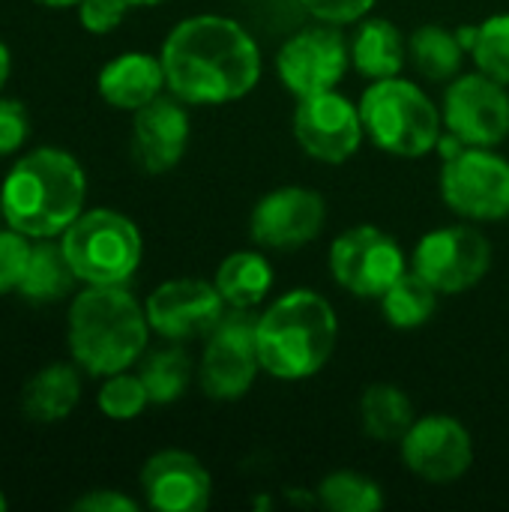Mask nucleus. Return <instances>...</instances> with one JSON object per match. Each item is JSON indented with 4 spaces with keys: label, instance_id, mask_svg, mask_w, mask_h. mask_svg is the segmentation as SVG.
I'll use <instances>...</instances> for the list:
<instances>
[{
    "label": "nucleus",
    "instance_id": "obj_1",
    "mask_svg": "<svg viewBox=\"0 0 509 512\" xmlns=\"http://www.w3.org/2000/svg\"><path fill=\"white\" fill-rule=\"evenodd\" d=\"M159 60L168 90L189 105L234 102L261 78V51L255 39L222 15L180 21L165 36Z\"/></svg>",
    "mask_w": 509,
    "mask_h": 512
},
{
    "label": "nucleus",
    "instance_id": "obj_2",
    "mask_svg": "<svg viewBox=\"0 0 509 512\" xmlns=\"http://www.w3.org/2000/svg\"><path fill=\"white\" fill-rule=\"evenodd\" d=\"M87 177L81 162L60 147L24 153L0 186L3 222L30 240L60 237L81 213Z\"/></svg>",
    "mask_w": 509,
    "mask_h": 512
},
{
    "label": "nucleus",
    "instance_id": "obj_3",
    "mask_svg": "<svg viewBox=\"0 0 509 512\" xmlns=\"http://www.w3.org/2000/svg\"><path fill=\"white\" fill-rule=\"evenodd\" d=\"M147 333V312L123 285H87L69 306V351L93 378L126 372L144 354Z\"/></svg>",
    "mask_w": 509,
    "mask_h": 512
},
{
    "label": "nucleus",
    "instance_id": "obj_4",
    "mask_svg": "<svg viewBox=\"0 0 509 512\" xmlns=\"http://www.w3.org/2000/svg\"><path fill=\"white\" fill-rule=\"evenodd\" d=\"M336 336V312L321 294L306 288L288 291L258 318L261 369L279 381L312 378L333 357Z\"/></svg>",
    "mask_w": 509,
    "mask_h": 512
},
{
    "label": "nucleus",
    "instance_id": "obj_5",
    "mask_svg": "<svg viewBox=\"0 0 509 512\" xmlns=\"http://www.w3.org/2000/svg\"><path fill=\"white\" fill-rule=\"evenodd\" d=\"M360 117L375 147L420 159L441 141V117L432 99L411 81L393 75L375 81L360 99Z\"/></svg>",
    "mask_w": 509,
    "mask_h": 512
},
{
    "label": "nucleus",
    "instance_id": "obj_6",
    "mask_svg": "<svg viewBox=\"0 0 509 512\" xmlns=\"http://www.w3.org/2000/svg\"><path fill=\"white\" fill-rule=\"evenodd\" d=\"M63 255L84 285H123L141 264V234L117 210H84L63 234Z\"/></svg>",
    "mask_w": 509,
    "mask_h": 512
},
{
    "label": "nucleus",
    "instance_id": "obj_7",
    "mask_svg": "<svg viewBox=\"0 0 509 512\" xmlns=\"http://www.w3.org/2000/svg\"><path fill=\"white\" fill-rule=\"evenodd\" d=\"M258 318L252 309L231 306L207 333L198 381L207 399L234 402L249 393L261 369L258 360Z\"/></svg>",
    "mask_w": 509,
    "mask_h": 512
},
{
    "label": "nucleus",
    "instance_id": "obj_8",
    "mask_svg": "<svg viewBox=\"0 0 509 512\" xmlns=\"http://www.w3.org/2000/svg\"><path fill=\"white\" fill-rule=\"evenodd\" d=\"M441 195L465 219H504L509 216V162L489 153V147L456 150L444 162Z\"/></svg>",
    "mask_w": 509,
    "mask_h": 512
},
{
    "label": "nucleus",
    "instance_id": "obj_9",
    "mask_svg": "<svg viewBox=\"0 0 509 512\" xmlns=\"http://www.w3.org/2000/svg\"><path fill=\"white\" fill-rule=\"evenodd\" d=\"M330 273L357 297H384L405 273V252L387 231L357 225L339 234L330 246Z\"/></svg>",
    "mask_w": 509,
    "mask_h": 512
},
{
    "label": "nucleus",
    "instance_id": "obj_10",
    "mask_svg": "<svg viewBox=\"0 0 509 512\" xmlns=\"http://www.w3.org/2000/svg\"><path fill=\"white\" fill-rule=\"evenodd\" d=\"M492 264L489 240L468 225L429 231L414 249V273H420L438 294H459L474 288Z\"/></svg>",
    "mask_w": 509,
    "mask_h": 512
},
{
    "label": "nucleus",
    "instance_id": "obj_11",
    "mask_svg": "<svg viewBox=\"0 0 509 512\" xmlns=\"http://www.w3.org/2000/svg\"><path fill=\"white\" fill-rule=\"evenodd\" d=\"M444 120L456 141L468 147H495L509 135V96L486 72L462 75L447 87Z\"/></svg>",
    "mask_w": 509,
    "mask_h": 512
},
{
    "label": "nucleus",
    "instance_id": "obj_12",
    "mask_svg": "<svg viewBox=\"0 0 509 512\" xmlns=\"http://www.w3.org/2000/svg\"><path fill=\"white\" fill-rule=\"evenodd\" d=\"M348 60L351 48L336 27H309L282 45L276 72L285 90H291L297 99H306L333 90L342 81Z\"/></svg>",
    "mask_w": 509,
    "mask_h": 512
},
{
    "label": "nucleus",
    "instance_id": "obj_13",
    "mask_svg": "<svg viewBox=\"0 0 509 512\" xmlns=\"http://www.w3.org/2000/svg\"><path fill=\"white\" fill-rule=\"evenodd\" d=\"M363 117L360 105L339 96L336 90L315 93L300 99L294 111V135L300 147L327 165H339L351 159L363 141Z\"/></svg>",
    "mask_w": 509,
    "mask_h": 512
},
{
    "label": "nucleus",
    "instance_id": "obj_14",
    "mask_svg": "<svg viewBox=\"0 0 509 512\" xmlns=\"http://www.w3.org/2000/svg\"><path fill=\"white\" fill-rule=\"evenodd\" d=\"M399 444L405 468L429 483H453L465 477L474 462V444L468 429L447 414L414 420V426Z\"/></svg>",
    "mask_w": 509,
    "mask_h": 512
},
{
    "label": "nucleus",
    "instance_id": "obj_15",
    "mask_svg": "<svg viewBox=\"0 0 509 512\" xmlns=\"http://www.w3.org/2000/svg\"><path fill=\"white\" fill-rule=\"evenodd\" d=\"M327 219L324 198L303 186H282L267 192L252 210V240L264 249H300L312 243Z\"/></svg>",
    "mask_w": 509,
    "mask_h": 512
},
{
    "label": "nucleus",
    "instance_id": "obj_16",
    "mask_svg": "<svg viewBox=\"0 0 509 512\" xmlns=\"http://www.w3.org/2000/svg\"><path fill=\"white\" fill-rule=\"evenodd\" d=\"M147 321L162 339L183 342L207 336L225 315V300L216 285L201 279H171L162 282L147 297Z\"/></svg>",
    "mask_w": 509,
    "mask_h": 512
},
{
    "label": "nucleus",
    "instance_id": "obj_17",
    "mask_svg": "<svg viewBox=\"0 0 509 512\" xmlns=\"http://www.w3.org/2000/svg\"><path fill=\"white\" fill-rule=\"evenodd\" d=\"M141 492L159 512L207 510L213 483L207 468L183 450H162L141 468Z\"/></svg>",
    "mask_w": 509,
    "mask_h": 512
},
{
    "label": "nucleus",
    "instance_id": "obj_18",
    "mask_svg": "<svg viewBox=\"0 0 509 512\" xmlns=\"http://www.w3.org/2000/svg\"><path fill=\"white\" fill-rule=\"evenodd\" d=\"M189 144V114L180 99L156 96L132 117V156L147 174L171 171Z\"/></svg>",
    "mask_w": 509,
    "mask_h": 512
},
{
    "label": "nucleus",
    "instance_id": "obj_19",
    "mask_svg": "<svg viewBox=\"0 0 509 512\" xmlns=\"http://www.w3.org/2000/svg\"><path fill=\"white\" fill-rule=\"evenodd\" d=\"M96 87L108 105L135 114L138 108L162 96V87L168 84H165V69L159 57L144 54V51H126L102 66Z\"/></svg>",
    "mask_w": 509,
    "mask_h": 512
},
{
    "label": "nucleus",
    "instance_id": "obj_20",
    "mask_svg": "<svg viewBox=\"0 0 509 512\" xmlns=\"http://www.w3.org/2000/svg\"><path fill=\"white\" fill-rule=\"evenodd\" d=\"M81 399V375L72 363H48L39 369L21 393V411L27 420L51 426L66 420Z\"/></svg>",
    "mask_w": 509,
    "mask_h": 512
},
{
    "label": "nucleus",
    "instance_id": "obj_21",
    "mask_svg": "<svg viewBox=\"0 0 509 512\" xmlns=\"http://www.w3.org/2000/svg\"><path fill=\"white\" fill-rule=\"evenodd\" d=\"M75 282H78V276L72 273V267L63 255V246L54 243V237H45V240H36L30 249V261L21 276L18 294L30 306H54L72 294Z\"/></svg>",
    "mask_w": 509,
    "mask_h": 512
},
{
    "label": "nucleus",
    "instance_id": "obj_22",
    "mask_svg": "<svg viewBox=\"0 0 509 512\" xmlns=\"http://www.w3.org/2000/svg\"><path fill=\"white\" fill-rule=\"evenodd\" d=\"M405 36L393 21L369 18L357 27L351 42V63L372 81L393 78L405 66Z\"/></svg>",
    "mask_w": 509,
    "mask_h": 512
},
{
    "label": "nucleus",
    "instance_id": "obj_23",
    "mask_svg": "<svg viewBox=\"0 0 509 512\" xmlns=\"http://www.w3.org/2000/svg\"><path fill=\"white\" fill-rule=\"evenodd\" d=\"M213 285L228 306L255 309L273 285V267L261 252H234L219 264Z\"/></svg>",
    "mask_w": 509,
    "mask_h": 512
},
{
    "label": "nucleus",
    "instance_id": "obj_24",
    "mask_svg": "<svg viewBox=\"0 0 509 512\" xmlns=\"http://www.w3.org/2000/svg\"><path fill=\"white\" fill-rule=\"evenodd\" d=\"M360 420L375 441H402L414 426L411 399L393 384H372L360 399Z\"/></svg>",
    "mask_w": 509,
    "mask_h": 512
},
{
    "label": "nucleus",
    "instance_id": "obj_25",
    "mask_svg": "<svg viewBox=\"0 0 509 512\" xmlns=\"http://www.w3.org/2000/svg\"><path fill=\"white\" fill-rule=\"evenodd\" d=\"M411 60L414 66L432 78V81H450L462 69L465 45L456 30H447L441 24H423L411 36Z\"/></svg>",
    "mask_w": 509,
    "mask_h": 512
},
{
    "label": "nucleus",
    "instance_id": "obj_26",
    "mask_svg": "<svg viewBox=\"0 0 509 512\" xmlns=\"http://www.w3.org/2000/svg\"><path fill=\"white\" fill-rule=\"evenodd\" d=\"M435 288L420 276V273H402L390 288H387V294L381 297V309H384V318L393 324V327H399V330H417V327H423L429 318H432V312H435V306H438V300H435Z\"/></svg>",
    "mask_w": 509,
    "mask_h": 512
},
{
    "label": "nucleus",
    "instance_id": "obj_27",
    "mask_svg": "<svg viewBox=\"0 0 509 512\" xmlns=\"http://www.w3.org/2000/svg\"><path fill=\"white\" fill-rule=\"evenodd\" d=\"M480 72L509 84V15H492L477 27L456 30Z\"/></svg>",
    "mask_w": 509,
    "mask_h": 512
},
{
    "label": "nucleus",
    "instance_id": "obj_28",
    "mask_svg": "<svg viewBox=\"0 0 509 512\" xmlns=\"http://www.w3.org/2000/svg\"><path fill=\"white\" fill-rule=\"evenodd\" d=\"M138 375H141L153 405H171L186 393V387L192 381V360L183 348L168 345L162 351H153L141 363Z\"/></svg>",
    "mask_w": 509,
    "mask_h": 512
},
{
    "label": "nucleus",
    "instance_id": "obj_29",
    "mask_svg": "<svg viewBox=\"0 0 509 512\" xmlns=\"http://www.w3.org/2000/svg\"><path fill=\"white\" fill-rule=\"evenodd\" d=\"M318 498L333 512H375L384 507L381 486L354 471H336L318 486Z\"/></svg>",
    "mask_w": 509,
    "mask_h": 512
},
{
    "label": "nucleus",
    "instance_id": "obj_30",
    "mask_svg": "<svg viewBox=\"0 0 509 512\" xmlns=\"http://www.w3.org/2000/svg\"><path fill=\"white\" fill-rule=\"evenodd\" d=\"M99 411L108 417V420H117V423H126V420H135L150 396H147V387L141 381V375H126V372H117V375H108L102 390H99Z\"/></svg>",
    "mask_w": 509,
    "mask_h": 512
},
{
    "label": "nucleus",
    "instance_id": "obj_31",
    "mask_svg": "<svg viewBox=\"0 0 509 512\" xmlns=\"http://www.w3.org/2000/svg\"><path fill=\"white\" fill-rule=\"evenodd\" d=\"M30 249H33L30 237H24L21 231L9 225L0 228V297L18 291L21 276L30 261Z\"/></svg>",
    "mask_w": 509,
    "mask_h": 512
},
{
    "label": "nucleus",
    "instance_id": "obj_32",
    "mask_svg": "<svg viewBox=\"0 0 509 512\" xmlns=\"http://www.w3.org/2000/svg\"><path fill=\"white\" fill-rule=\"evenodd\" d=\"M27 135H30V114L24 102L0 96V156L21 150Z\"/></svg>",
    "mask_w": 509,
    "mask_h": 512
},
{
    "label": "nucleus",
    "instance_id": "obj_33",
    "mask_svg": "<svg viewBox=\"0 0 509 512\" xmlns=\"http://www.w3.org/2000/svg\"><path fill=\"white\" fill-rule=\"evenodd\" d=\"M129 0H81L78 3V21L84 30L102 36L111 33L129 12Z\"/></svg>",
    "mask_w": 509,
    "mask_h": 512
},
{
    "label": "nucleus",
    "instance_id": "obj_34",
    "mask_svg": "<svg viewBox=\"0 0 509 512\" xmlns=\"http://www.w3.org/2000/svg\"><path fill=\"white\" fill-rule=\"evenodd\" d=\"M315 18L327 21V24H351V21H360L372 6L375 0H300Z\"/></svg>",
    "mask_w": 509,
    "mask_h": 512
},
{
    "label": "nucleus",
    "instance_id": "obj_35",
    "mask_svg": "<svg viewBox=\"0 0 509 512\" xmlns=\"http://www.w3.org/2000/svg\"><path fill=\"white\" fill-rule=\"evenodd\" d=\"M75 512H135L138 504L132 498H126L123 492L117 489H93L87 495H81L75 504H72Z\"/></svg>",
    "mask_w": 509,
    "mask_h": 512
},
{
    "label": "nucleus",
    "instance_id": "obj_36",
    "mask_svg": "<svg viewBox=\"0 0 509 512\" xmlns=\"http://www.w3.org/2000/svg\"><path fill=\"white\" fill-rule=\"evenodd\" d=\"M9 72H12V54H9V45L0 42V90L9 81Z\"/></svg>",
    "mask_w": 509,
    "mask_h": 512
},
{
    "label": "nucleus",
    "instance_id": "obj_37",
    "mask_svg": "<svg viewBox=\"0 0 509 512\" xmlns=\"http://www.w3.org/2000/svg\"><path fill=\"white\" fill-rule=\"evenodd\" d=\"M33 3H42V6H51V9H63V6H78L81 0H33Z\"/></svg>",
    "mask_w": 509,
    "mask_h": 512
},
{
    "label": "nucleus",
    "instance_id": "obj_38",
    "mask_svg": "<svg viewBox=\"0 0 509 512\" xmlns=\"http://www.w3.org/2000/svg\"><path fill=\"white\" fill-rule=\"evenodd\" d=\"M132 6H153V3H162V0H129Z\"/></svg>",
    "mask_w": 509,
    "mask_h": 512
},
{
    "label": "nucleus",
    "instance_id": "obj_39",
    "mask_svg": "<svg viewBox=\"0 0 509 512\" xmlns=\"http://www.w3.org/2000/svg\"><path fill=\"white\" fill-rule=\"evenodd\" d=\"M6 507H9V501H6V495H3V492H0V512L6 510Z\"/></svg>",
    "mask_w": 509,
    "mask_h": 512
}]
</instances>
